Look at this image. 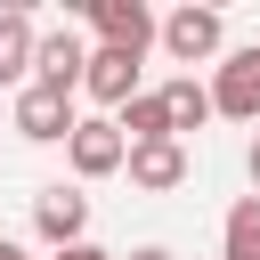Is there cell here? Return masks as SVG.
Returning a JSON list of instances; mask_svg holds the SVG:
<instances>
[{
	"instance_id": "cell-1",
	"label": "cell",
	"mask_w": 260,
	"mask_h": 260,
	"mask_svg": "<svg viewBox=\"0 0 260 260\" xmlns=\"http://www.w3.org/2000/svg\"><path fill=\"white\" fill-rule=\"evenodd\" d=\"M8 122H16V138H32V146H65V138L81 130V106H73L65 89L24 81V89H16V106H8Z\"/></svg>"
},
{
	"instance_id": "cell-2",
	"label": "cell",
	"mask_w": 260,
	"mask_h": 260,
	"mask_svg": "<svg viewBox=\"0 0 260 260\" xmlns=\"http://www.w3.org/2000/svg\"><path fill=\"white\" fill-rule=\"evenodd\" d=\"M154 41H162V49L195 73V65H219L228 24H219V8H195V0H187V8H171V16H162V32H154Z\"/></svg>"
},
{
	"instance_id": "cell-3",
	"label": "cell",
	"mask_w": 260,
	"mask_h": 260,
	"mask_svg": "<svg viewBox=\"0 0 260 260\" xmlns=\"http://www.w3.org/2000/svg\"><path fill=\"white\" fill-rule=\"evenodd\" d=\"M211 114L260 122V49H219V65H211Z\"/></svg>"
},
{
	"instance_id": "cell-4",
	"label": "cell",
	"mask_w": 260,
	"mask_h": 260,
	"mask_svg": "<svg viewBox=\"0 0 260 260\" xmlns=\"http://www.w3.org/2000/svg\"><path fill=\"white\" fill-rule=\"evenodd\" d=\"M65 162H73V179H114L130 162V138L114 130V114H81V130L65 138Z\"/></svg>"
},
{
	"instance_id": "cell-5",
	"label": "cell",
	"mask_w": 260,
	"mask_h": 260,
	"mask_svg": "<svg viewBox=\"0 0 260 260\" xmlns=\"http://www.w3.org/2000/svg\"><path fill=\"white\" fill-rule=\"evenodd\" d=\"M32 236H41L49 252L89 244V195H81V187H41V195H32Z\"/></svg>"
},
{
	"instance_id": "cell-6",
	"label": "cell",
	"mask_w": 260,
	"mask_h": 260,
	"mask_svg": "<svg viewBox=\"0 0 260 260\" xmlns=\"http://www.w3.org/2000/svg\"><path fill=\"white\" fill-rule=\"evenodd\" d=\"M89 24H98V49H122V57H146L154 32H162V16H154L146 0H98Z\"/></svg>"
},
{
	"instance_id": "cell-7",
	"label": "cell",
	"mask_w": 260,
	"mask_h": 260,
	"mask_svg": "<svg viewBox=\"0 0 260 260\" xmlns=\"http://www.w3.org/2000/svg\"><path fill=\"white\" fill-rule=\"evenodd\" d=\"M81 73H89V41H81L73 24L41 32V49H32V81H41V89H65V98H81Z\"/></svg>"
},
{
	"instance_id": "cell-8",
	"label": "cell",
	"mask_w": 260,
	"mask_h": 260,
	"mask_svg": "<svg viewBox=\"0 0 260 260\" xmlns=\"http://www.w3.org/2000/svg\"><path fill=\"white\" fill-rule=\"evenodd\" d=\"M138 65L146 57H122V49H89V73H81V98H98L106 114H122L138 98Z\"/></svg>"
},
{
	"instance_id": "cell-9",
	"label": "cell",
	"mask_w": 260,
	"mask_h": 260,
	"mask_svg": "<svg viewBox=\"0 0 260 260\" xmlns=\"http://www.w3.org/2000/svg\"><path fill=\"white\" fill-rule=\"evenodd\" d=\"M130 187H146V195H171V187H187V146L179 138H154V146H130Z\"/></svg>"
},
{
	"instance_id": "cell-10",
	"label": "cell",
	"mask_w": 260,
	"mask_h": 260,
	"mask_svg": "<svg viewBox=\"0 0 260 260\" xmlns=\"http://www.w3.org/2000/svg\"><path fill=\"white\" fill-rule=\"evenodd\" d=\"M154 98H162V122H171V138H179V146H187V138H195L203 122H211V81H195V73L162 81Z\"/></svg>"
},
{
	"instance_id": "cell-11",
	"label": "cell",
	"mask_w": 260,
	"mask_h": 260,
	"mask_svg": "<svg viewBox=\"0 0 260 260\" xmlns=\"http://www.w3.org/2000/svg\"><path fill=\"white\" fill-rule=\"evenodd\" d=\"M32 49H41V24L24 8H0V89H24L32 81Z\"/></svg>"
},
{
	"instance_id": "cell-12",
	"label": "cell",
	"mask_w": 260,
	"mask_h": 260,
	"mask_svg": "<svg viewBox=\"0 0 260 260\" xmlns=\"http://www.w3.org/2000/svg\"><path fill=\"white\" fill-rule=\"evenodd\" d=\"M219 260H260V195H236L219 219Z\"/></svg>"
},
{
	"instance_id": "cell-13",
	"label": "cell",
	"mask_w": 260,
	"mask_h": 260,
	"mask_svg": "<svg viewBox=\"0 0 260 260\" xmlns=\"http://www.w3.org/2000/svg\"><path fill=\"white\" fill-rule=\"evenodd\" d=\"M114 130H122L130 146H154V138H171V122H162V98H154V89H138V98L114 114Z\"/></svg>"
},
{
	"instance_id": "cell-14",
	"label": "cell",
	"mask_w": 260,
	"mask_h": 260,
	"mask_svg": "<svg viewBox=\"0 0 260 260\" xmlns=\"http://www.w3.org/2000/svg\"><path fill=\"white\" fill-rule=\"evenodd\" d=\"M49 260H122V252H106V244H73V252H49Z\"/></svg>"
},
{
	"instance_id": "cell-15",
	"label": "cell",
	"mask_w": 260,
	"mask_h": 260,
	"mask_svg": "<svg viewBox=\"0 0 260 260\" xmlns=\"http://www.w3.org/2000/svg\"><path fill=\"white\" fill-rule=\"evenodd\" d=\"M122 260H179L171 244H138V252H122Z\"/></svg>"
},
{
	"instance_id": "cell-16",
	"label": "cell",
	"mask_w": 260,
	"mask_h": 260,
	"mask_svg": "<svg viewBox=\"0 0 260 260\" xmlns=\"http://www.w3.org/2000/svg\"><path fill=\"white\" fill-rule=\"evenodd\" d=\"M244 171H252V195H260V130H252V146H244Z\"/></svg>"
},
{
	"instance_id": "cell-17",
	"label": "cell",
	"mask_w": 260,
	"mask_h": 260,
	"mask_svg": "<svg viewBox=\"0 0 260 260\" xmlns=\"http://www.w3.org/2000/svg\"><path fill=\"white\" fill-rule=\"evenodd\" d=\"M0 260H32V252H24V244H16V236H0Z\"/></svg>"
}]
</instances>
